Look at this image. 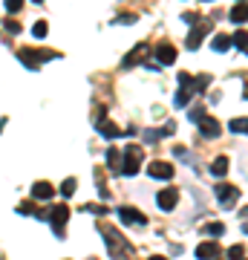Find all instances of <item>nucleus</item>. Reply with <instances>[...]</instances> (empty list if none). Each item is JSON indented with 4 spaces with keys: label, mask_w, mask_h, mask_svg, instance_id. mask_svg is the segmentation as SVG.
Masks as SVG:
<instances>
[{
    "label": "nucleus",
    "mask_w": 248,
    "mask_h": 260,
    "mask_svg": "<svg viewBox=\"0 0 248 260\" xmlns=\"http://www.w3.org/2000/svg\"><path fill=\"white\" fill-rule=\"evenodd\" d=\"M98 228H101V234L107 237V243H110V246H107V251H110L113 257H116V260H130L133 246L121 234H118L116 228H110V225H98Z\"/></svg>",
    "instance_id": "1"
},
{
    "label": "nucleus",
    "mask_w": 248,
    "mask_h": 260,
    "mask_svg": "<svg viewBox=\"0 0 248 260\" xmlns=\"http://www.w3.org/2000/svg\"><path fill=\"white\" fill-rule=\"evenodd\" d=\"M142 148L139 145H130V148H124L121 151V177H136L139 174V168H142Z\"/></svg>",
    "instance_id": "2"
},
{
    "label": "nucleus",
    "mask_w": 248,
    "mask_h": 260,
    "mask_svg": "<svg viewBox=\"0 0 248 260\" xmlns=\"http://www.w3.org/2000/svg\"><path fill=\"white\" fill-rule=\"evenodd\" d=\"M196 26V29H190V35H188V41H185V47L188 49H199L202 47V38L208 35V32H211V21H202L199 18V24H193Z\"/></svg>",
    "instance_id": "3"
},
{
    "label": "nucleus",
    "mask_w": 248,
    "mask_h": 260,
    "mask_svg": "<svg viewBox=\"0 0 248 260\" xmlns=\"http://www.w3.org/2000/svg\"><path fill=\"white\" fill-rule=\"evenodd\" d=\"M216 200H219L222 208H234V202L239 200V188L228 185V182H219V185H216Z\"/></svg>",
    "instance_id": "4"
},
{
    "label": "nucleus",
    "mask_w": 248,
    "mask_h": 260,
    "mask_svg": "<svg viewBox=\"0 0 248 260\" xmlns=\"http://www.w3.org/2000/svg\"><path fill=\"white\" fill-rule=\"evenodd\" d=\"M173 174H176V171H173V165H170V162H165V159H153V162L147 165V177L162 179V182H165V179H170Z\"/></svg>",
    "instance_id": "5"
},
{
    "label": "nucleus",
    "mask_w": 248,
    "mask_h": 260,
    "mask_svg": "<svg viewBox=\"0 0 248 260\" xmlns=\"http://www.w3.org/2000/svg\"><path fill=\"white\" fill-rule=\"evenodd\" d=\"M49 220H52V231H55L58 237H64V223L70 220V208H67L64 202H61V205H55V208L49 211Z\"/></svg>",
    "instance_id": "6"
},
{
    "label": "nucleus",
    "mask_w": 248,
    "mask_h": 260,
    "mask_svg": "<svg viewBox=\"0 0 248 260\" xmlns=\"http://www.w3.org/2000/svg\"><path fill=\"white\" fill-rule=\"evenodd\" d=\"M118 220L127 223V225H144L147 223V217H144L139 208H133V205H121V208H118Z\"/></svg>",
    "instance_id": "7"
},
{
    "label": "nucleus",
    "mask_w": 248,
    "mask_h": 260,
    "mask_svg": "<svg viewBox=\"0 0 248 260\" xmlns=\"http://www.w3.org/2000/svg\"><path fill=\"white\" fill-rule=\"evenodd\" d=\"M176 55L179 52H176V47H173L170 41H162V44L156 47V61H159L162 67H170V64L176 61Z\"/></svg>",
    "instance_id": "8"
},
{
    "label": "nucleus",
    "mask_w": 248,
    "mask_h": 260,
    "mask_svg": "<svg viewBox=\"0 0 248 260\" xmlns=\"http://www.w3.org/2000/svg\"><path fill=\"white\" fill-rule=\"evenodd\" d=\"M156 202H159V208H162V211H173V208H176V202H179V191H176V188L159 191Z\"/></svg>",
    "instance_id": "9"
},
{
    "label": "nucleus",
    "mask_w": 248,
    "mask_h": 260,
    "mask_svg": "<svg viewBox=\"0 0 248 260\" xmlns=\"http://www.w3.org/2000/svg\"><path fill=\"white\" fill-rule=\"evenodd\" d=\"M199 133L205 136V139H216V136L222 133V124H219V121H216L213 116H205V118L199 121Z\"/></svg>",
    "instance_id": "10"
},
{
    "label": "nucleus",
    "mask_w": 248,
    "mask_h": 260,
    "mask_svg": "<svg viewBox=\"0 0 248 260\" xmlns=\"http://www.w3.org/2000/svg\"><path fill=\"white\" fill-rule=\"evenodd\" d=\"M18 58L24 61V67H29V70H38V67H41V61H44L38 49H29V47L18 49Z\"/></svg>",
    "instance_id": "11"
},
{
    "label": "nucleus",
    "mask_w": 248,
    "mask_h": 260,
    "mask_svg": "<svg viewBox=\"0 0 248 260\" xmlns=\"http://www.w3.org/2000/svg\"><path fill=\"white\" fill-rule=\"evenodd\" d=\"M52 197H55V185H52V182H44V179H41V182L32 185V200H52Z\"/></svg>",
    "instance_id": "12"
},
{
    "label": "nucleus",
    "mask_w": 248,
    "mask_h": 260,
    "mask_svg": "<svg viewBox=\"0 0 248 260\" xmlns=\"http://www.w3.org/2000/svg\"><path fill=\"white\" fill-rule=\"evenodd\" d=\"M196 257L199 260H216L219 257V246H216L213 240H205V243L196 246Z\"/></svg>",
    "instance_id": "13"
},
{
    "label": "nucleus",
    "mask_w": 248,
    "mask_h": 260,
    "mask_svg": "<svg viewBox=\"0 0 248 260\" xmlns=\"http://www.w3.org/2000/svg\"><path fill=\"white\" fill-rule=\"evenodd\" d=\"M104 159H107V165H110L113 174H121V151H118V148H107Z\"/></svg>",
    "instance_id": "14"
},
{
    "label": "nucleus",
    "mask_w": 248,
    "mask_h": 260,
    "mask_svg": "<svg viewBox=\"0 0 248 260\" xmlns=\"http://www.w3.org/2000/svg\"><path fill=\"white\" fill-rule=\"evenodd\" d=\"M98 133H101L104 139H118L124 130H118L116 124H113V121H107V118H98Z\"/></svg>",
    "instance_id": "15"
},
{
    "label": "nucleus",
    "mask_w": 248,
    "mask_h": 260,
    "mask_svg": "<svg viewBox=\"0 0 248 260\" xmlns=\"http://www.w3.org/2000/svg\"><path fill=\"white\" fill-rule=\"evenodd\" d=\"M150 49H147V44H139V47L133 49V52H127L124 55V67H133V64H139V58H144Z\"/></svg>",
    "instance_id": "16"
},
{
    "label": "nucleus",
    "mask_w": 248,
    "mask_h": 260,
    "mask_svg": "<svg viewBox=\"0 0 248 260\" xmlns=\"http://www.w3.org/2000/svg\"><path fill=\"white\" fill-rule=\"evenodd\" d=\"M228 18H231L234 24H248V3H236Z\"/></svg>",
    "instance_id": "17"
},
{
    "label": "nucleus",
    "mask_w": 248,
    "mask_h": 260,
    "mask_svg": "<svg viewBox=\"0 0 248 260\" xmlns=\"http://www.w3.org/2000/svg\"><path fill=\"white\" fill-rule=\"evenodd\" d=\"M211 174L213 177H225L228 174V156H216L211 162Z\"/></svg>",
    "instance_id": "18"
},
{
    "label": "nucleus",
    "mask_w": 248,
    "mask_h": 260,
    "mask_svg": "<svg viewBox=\"0 0 248 260\" xmlns=\"http://www.w3.org/2000/svg\"><path fill=\"white\" fill-rule=\"evenodd\" d=\"M211 47H213V52H228L234 44H231V35H216L211 41Z\"/></svg>",
    "instance_id": "19"
},
{
    "label": "nucleus",
    "mask_w": 248,
    "mask_h": 260,
    "mask_svg": "<svg viewBox=\"0 0 248 260\" xmlns=\"http://www.w3.org/2000/svg\"><path fill=\"white\" fill-rule=\"evenodd\" d=\"M231 44H234V47H239L242 52H248V32H242V29H239V32H234V35H231Z\"/></svg>",
    "instance_id": "20"
},
{
    "label": "nucleus",
    "mask_w": 248,
    "mask_h": 260,
    "mask_svg": "<svg viewBox=\"0 0 248 260\" xmlns=\"http://www.w3.org/2000/svg\"><path fill=\"white\" fill-rule=\"evenodd\" d=\"M188 101H190V87H182L176 93V98H173V104L176 107H188Z\"/></svg>",
    "instance_id": "21"
},
{
    "label": "nucleus",
    "mask_w": 248,
    "mask_h": 260,
    "mask_svg": "<svg viewBox=\"0 0 248 260\" xmlns=\"http://www.w3.org/2000/svg\"><path fill=\"white\" fill-rule=\"evenodd\" d=\"M72 194H75V179H64V182H61V197H72Z\"/></svg>",
    "instance_id": "22"
},
{
    "label": "nucleus",
    "mask_w": 248,
    "mask_h": 260,
    "mask_svg": "<svg viewBox=\"0 0 248 260\" xmlns=\"http://www.w3.org/2000/svg\"><path fill=\"white\" fill-rule=\"evenodd\" d=\"M205 231H208L211 237H222L225 234V225L222 223H208V225H205Z\"/></svg>",
    "instance_id": "23"
},
{
    "label": "nucleus",
    "mask_w": 248,
    "mask_h": 260,
    "mask_svg": "<svg viewBox=\"0 0 248 260\" xmlns=\"http://www.w3.org/2000/svg\"><path fill=\"white\" fill-rule=\"evenodd\" d=\"M47 29H49L47 21H38V24L32 26V35H35V38H47Z\"/></svg>",
    "instance_id": "24"
},
{
    "label": "nucleus",
    "mask_w": 248,
    "mask_h": 260,
    "mask_svg": "<svg viewBox=\"0 0 248 260\" xmlns=\"http://www.w3.org/2000/svg\"><path fill=\"white\" fill-rule=\"evenodd\" d=\"M228 257H231V260H242V257H245V248H242V246H231V248H228Z\"/></svg>",
    "instance_id": "25"
},
{
    "label": "nucleus",
    "mask_w": 248,
    "mask_h": 260,
    "mask_svg": "<svg viewBox=\"0 0 248 260\" xmlns=\"http://www.w3.org/2000/svg\"><path fill=\"white\" fill-rule=\"evenodd\" d=\"M228 127L234 130V133H245V118H231V124Z\"/></svg>",
    "instance_id": "26"
},
{
    "label": "nucleus",
    "mask_w": 248,
    "mask_h": 260,
    "mask_svg": "<svg viewBox=\"0 0 248 260\" xmlns=\"http://www.w3.org/2000/svg\"><path fill=\"white\" fill-rule=\"evenodd\" d=\"M188 116H190V121H196V124H199L202 118H205V110H202V107H193V110H190Z\"/></svg>",
    "instance_id": "27"
},
{
    "label": "nucleus",
    "mask_w": 248,
    "mask_h": 260,
    "mask_svg": "<svg viewBox=\"0 0 248 260\" xmlns=\"http://www.w3.org/2000/svg\"><path fill=\"white\" fill-rule=\"evenodd\" d=\"M179 84L182 87H193V75L190 72H179Z\"/></svg>",
    "instance_id": "28"
},
{
    "label": "nucleus",
    "mask_w": 248,
    "mask_h": 260,
    "mask_svg": "<svg viewBox=\"0 0 248 260\" xmlns=\"http://www.w3.org/2000/svg\"><path fill=\"white\" fill-rule=\"evenodd\" d=\"M208 75H199V78H193V84H196V90H208Z\"/></svg>",
    "instance_id": "29"
},
{
    "label": "nucleus",
    "mask_w": 248,
    "mask_h": 260,
    "mask_svg": "<svg viewBox=\"0 0 248 260\" xmlns=\"http://www.w3.org/2000/svg\"><path fill=\"white\" fill-rule=\"evenodd\" d=\"M21 6H24V0H6V9L9 12H21Z\"/></svg>",
    "instance_id": "30"
},
{
    "label": "nucleus",
    "mask_w": 248,
    "mask_h": 260,
    "mask_svg": "<svg viewBox=\"0 0 248 260\" xmlns=\"http://www.w3.org/2000/svg\"><path fill=\"white\" fill-rule=\"evenodd\" d=\"M182 18H185V24H199V15L196 12H185Z\"/></svg>",
    "instance_id": "31"
},
{
    "label": "nucleus",
    "mask_w": 248,
    "mask_h": 260,
    "mask_svg": "<svg viewBox=\"0 0 248 260\" xmlns=\"http://www.w3.org/2000/svg\"><path fill=\"white\" fill-rule=\"evenodd\" d=\"M18 211H21V214H38V211H35V205H32V202H24V205H21Z\"/></svg>",
    "instance_id": "32"
},
{
    "label": "nucleus",
    "mask_w": 248,
    "mask_h": 260,
    "mask_svg": "<svg viewBox=\"0 0 248 260\" xmlns=\"http://www.w3.org/2000/svg\"><path fill=\"white\" fill-rule=\"evenodd\" d=\"M116 24H136V15H127V18H118Z\"/></svg>",
    "instance_id": "33"
},
{
    "label": "nucleus",
    "mask_w": 248,
    "mask_h": 260,
    "mask_svg": "<svg viewBox=\"0 0 248 260\" xmlns=\"http://www.w3.org/2000/svg\"><path fill=\"white\" fill-rule=\"evenodd\" d=\"M6 29H9V32H18L21 26H18V21H6Z\"/></svg>",
    "instance_id": "34"
},
{
    "label": "nucleus",
    "mask_w": 248,
    "mask_h": 260,
    "mask_svg": "<svg viewBox=\"0 0 248 260\" xmlns=\"http://www.w3.org/2000/svg\"><path fill=\"white\" fill-rule=\"evenodd\" d=\"M147 260H167V257H162V254H153V257H147Z\"/></svg>",
    "instance_id": "35"
},
{
    "label": "nucleus",
    "mask_w": 248,
    "mask_h": 260,
    "mask_svg": "<svg viewBox=\"0 0 248 260\" xmlns=\"http://www.w3.org/2000/svg\"><path fill=\"white\" fill-rule=\"evenodd\" d=\"M242 231H245V234H248V223H242Z\"/></svg>",
    "instance_id": "36"
},
{
    "label": "nucleus",
    "mask_w": 248,
    "mask_h": 260,
    "mask_svg": "<svg viewBox=\"0 0 248 260\" xmlns=\"http://www.w3.org/2000/svg\"><path fill=\"white\" fill-rule=\"evenodd\" d=\"M245 133H248V118H245Z\"/></svg>",
    "instance_id": "37"
},
{
    "label": "nucleus",
    "mask_w": 248,
    "mask_h": 260,
    "mask_svg": "<svg viewBox=\"0 0 248 260\" xmlns=\"http://www.w3.org/2000/svg\"><path fill=\"white\" fill-rule=\"evenodd\" d=\"M236 3H245V0H236Z\"/></svg>",
    "instance_id": "38"
},
{
    "label": "nucleus",
    "mask_w": 248,
    "mask_h": 260,
    "mask_svg": "<svg viewBox=\"0 0 248 260\" xmlns=\"http://www.w3.org/2000/svg\"><path fill=\"white\" fill-rule=\"evenodd\" d=\"M35 3H44V0H35Z\"/></svg>",
    "instance_id": "39"
},
{
    "label": "nucleus",
    "mask_w": 248,
    "mask_h": 260,
    "mask_svg": "<svg viewBox=\"0 0 248 260\" xmlns=\"http://www.w3.org/2000/svg\"><path fill=\"white\" fill-rule=\"evenodd\" d=\"M205 3H211V0H205Z\"/></svg>",
    "instance_id": "40"
}]
</instances>
